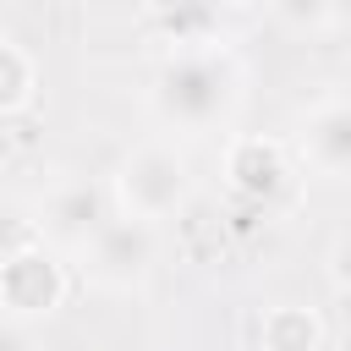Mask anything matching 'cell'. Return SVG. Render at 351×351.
<instances>
[{
  "mask_svg": "<svg viewBox=\"0 0 351 351\" xmlns=\"http://www.w3.org/2000/svg\"><path fill=\"white\" fill-rule=\"evenodd\" d=\"M115 219V197L99 181H60L38 208V241L55 252H82L104 225Z\"/></svg>",
  "mask_w": 351,
  "mask_h": 351,
  "instance_id": "5b68a950",
  "label": "cell"
},
{
  "mask_svg": "<svg viewBox=\"0 0 351 351\" xmlns=\"http://www.w3.org/2000/svg\"><path fill=\"white\" fill-rule=\"evenodd\" d=\"M99 16H137V11H148L154 0H88Z\"/></svg>",
  "mask_w": 351,
  "mask_h": 351,
  "instance_id": "5bb4252c",
  "label": "cell"
},
{
  "mask_svg": "<svg viewBox=\"0 0 351 351\" xmlns=\"http://www.w3.org/2000/svg\"><path fill=\"white\" fill-rule=\"evenodd\" d=\"M192 5H197V11H208V16L219 22V16H230V11H241L247 0H192Z\"/></svg>",
  "mask_w": 351,
  "mask_h": 351,
  "instance_id": "9a60e30c",
  "label": "cell"
},
{
  "mask_svg": "<svg viewBox=\"0 0 351 351\" xmlns=\"http://www.w3.org/2000/svg\"><path fill=\"white\" fill-rule=\"evenodd\" d=\"M258 346L263 351H324V318L318 307L280 302L258 318Z\"/></svg>",
  "mask_w": 351,
  "mask_h": 351,
  "instance_id": "ba28073f",
  "label": "cell"
},
{
  "mask_svg": "<svg viewBox=\"0 0 351 351\" xmlns=\"http://www.w3.org/2000/svg\"><path fill=\"white\" fill-rule=\"evenodd\" d=\"M324 263H329V285L351 296V230H340V236L329 241V258H324Z\"/></svg>",
  "mask_w": 351,
  "mask_h": 351,
  "instance_id": "7c38bea8",
  "label": "cell"
},
{
  "mask_svg": "<svg viewBox=\"0 0 351 351\" xmlns=\"http://www.w3.org/2000/svg\"><path fill=\"white\" fill-rule=\"evenodd\" d=\"M71 291V274L60 263V252L49 241H27L11 258H0V313L27 324V318H49Z\"/></svg>",
  "mask_w": 351,
  "mask_h": 351,
  "instance_id": "3957f363",
  "label": "cell"
},
{
  "mask_svg": "<svg viewBox=\"0 0 351 351\" xmlns=\"http://www.w3.org/2000/svg\"><path fill=\"white\" fill-rule=\"evenodd\" d=\"M296 154L302 165H313L318 176H335V181H351V99L335 93V99H318L302 126H296Z\"/></svg>",
  "mask_w": 351,
  "mask_h": 351,
  "instance_id": "8992f818",
  "label": "cell"
},
{
  "mask_svg": "<svg viewBox=\"0 0 351 351\" xmlns=\"http://www.w3.org/2000/svg\"><path fill=\"white\" fill-rule=\"evenodd\" d=\"M335 16H340V22L351 27V0H335Z\"/></svg>",
  "mask_w": 351,
  "mask_h": 351,
  "instance_id": "2e32d148",
  "label": "cell"
},
{
  "mask_svg": "<svg viewBox=\"0 0 351 351\" xmlns=\"http://www.w3.org/2000/svg\"><path fill=\"white\" fill-rule=\"evenodd\" d=\"M225 181L247 203H274L291 186V154L280 137H230L225 148Z\"/></svg>",
  "mask_w": 351,
  "mask_h": 351,
  "instance_id": "52a82bcc",
  "label": "cell"
},
{
  "mask_svg": "<svg viewBox=\"0 0 351 351\" xmlns=\"http://www.w3.org/2000/svg\"><path fill=\"white\" fill-rule=\"evenodd\" d=\"M33 88H38V66H33V55H27L22 44L0 38V115H16V110L33 99Z\"/></svg>",
  "mask_w": 351,
  "mask_h": 351,
  "instance_id": "9c48e42d",
  "label": "cell"
},
{
  "mask_svg": "<svg viewBox=\"0 0 351 351\" xmlns=\"http://www.w3.org/2000/svg\"><path fill=\"white\" fill-rule=\"evenodd\" d=\"M27 241H38V219H27L22 203L0 197V258H11V252L27 247Z\"/></svg>",
  "mask_w": 351,
  "mask_h": 351,
  "instance_id": "8fae6325",
  "label": "cell"
},
{
  "mask_svg": "<svg viewBox=\"0 0 351 351\" xmlns=\"http://www.w3.org/2000/svg\"><path fill=\"white\" fill-rule=\"evenodd\" d=\"M269 16L291 33H318L335 22V0H269Z\"/></svg>",
  "mask_w": 351,
  "mask_h": 351,
  "instance_id": "30bf717a",
  "label": "cell"
},
{
  "mask_svg": "<svg viewBox=\"0 0 351 351\" xmlns=\"http://www.w3.org/2000/svg\"><path fill=\"white\" fill-rule=\"evenodd\" d=\"M82 258H88V280L93 285H104V291H137L154 274V263H159V230L148 219L115 214L82 247Z\"/></svg>",
  "mask_w": 351,
  "mask_h": 351,
  "instance_id": "277c9868",
  "label": "cell"
},
{
  "mask_svg": "<svg viewBox=\"0 0 351 351\" xmlns=\"http://www.w3.org/2000/svg\"><path fill=\"white\" fill-rule=\"evenodd\" d=\"M0 351H33L27 329H22L16 318H5V313H0Z\"/></svg>",
  "mask_w": 351,
  "mask_h": 351,
  "instance_id": "4fadbf2b",
  "label": "cell"
},
{
  "mask_svg": "<svg viewBox=\"0 0 351 351\" xmlns=\"http://www.w3.org/2000/svg\"><path fill=\"white\" fill-rule=\"evenodd\" d=\"M247 93V71L230 44H186L170 49L165 66L154 71V115L176 132H208L236 115Z\"/></svg>",
  "mask_w": 351,
  "mask_h": 351,
  "instance_id": "6da1fadb",
  "label": "cell"
},
{
  "mask_svg": "<svg viewBox=\"0 0 351 351\" xmlns=\"http://www.w3.org/2000/svg\"><path fill=\"white\" fill-rule=\"evenodd\" d=\"M110 197H115V214H132V219H170L186 208L192 197V165L176 143H137L121 165H115V181H110Z\"/></svg>",
  "mask_w": 351,
  "mask_h": 351,
  "instance_id": "7a4b0ae2",
  "label": "cell"
}]
</instances>
